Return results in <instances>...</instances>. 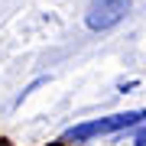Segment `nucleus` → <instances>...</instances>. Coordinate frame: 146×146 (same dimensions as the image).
<instances>
[{
	"label": "nucleus",
	"instance_id": "1",
	"mask_svg": "<svg viewBox=\"0 0 146 146\" xmlns=\"http://www.w3.org/2000/svg\"><path fill=\"white\" fill-rule=\"evenodd\" d=\"M146 120V110H127V114H110V117H101V120H88V123H78L65 133L62 143H88L94 136H104V133H120V130H130V127L143 123Z\"/></svg>",
	"mask_w": 146,
	"mask_h": 146
},
{
	"label": "nucleus",
	"instance_id": "2",
	"mask_svg": "<svg viewBox=\"0 0 146 146\" xmlns=\"http://www.w3.org/2000/svg\"><path fill=\"white\" fill-rule=\"evenodd\" d=\"M127 13H130V0H91L88 13H84V23L94 33H104L110 26H117Z\"/></svg>",
	"mask_w": 146,
	"mask_h": 146
},
{
	"label": "nucleus",
	"instance_id": "3",
	"mask_svg": "<svg viewBox=\"0 0 146 146\" xmlns=\"http://www.w3.org/2000/svg\"><path fill=\"white\" fill-rule=\"evenodd\" d=\"M133 143H136V146H146V127H143V130L133 136Z\"/></svg>",
	"mask_w": 146,
	"mask_h": 146
},
{
	"label": "nucleus",
	"instance_id": "4",
	"mask_svg": "<svg viewBox=\"0 0 146 146\" xmlns=\"http://www.w3.org/2000/svg\"><path fill=\"white\" fill-rule=\"evenodd\" d=\"M52 146H65V143H52Z\"/></svg>",
	"mask_w": 146,
	"mask_h": 146
},
{
	"label": "nucleus",
	"instance_id": "5",
	"mask_svg": "<svg viewBox=\"0 0 146 146\" xmlns=\"http://www.w3.org/2000/svg\"><path fill=\"white\" fill-rule=\"evenodd\" d=\"M0 146H3V143H0Z\"/></svg>",
	"mask_w": 146,
	"mask_h": 146
}]
</instances>
